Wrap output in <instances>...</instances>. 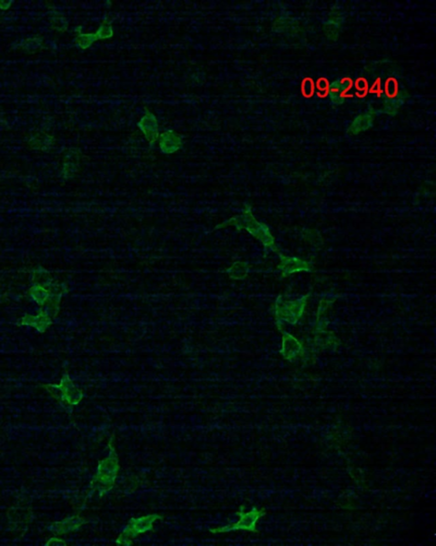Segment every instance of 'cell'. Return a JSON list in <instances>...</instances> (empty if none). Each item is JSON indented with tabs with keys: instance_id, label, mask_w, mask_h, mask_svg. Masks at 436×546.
Masks as SVG:
<instances>
[{
	"instance_id": "7a4b0ae2",
	"label": "cell",
	"mask_w": 436,
	"mask_h": 546,
	"mask_svg": "<svg viewBox=\"0 0 436 546\" xmlns=\"http://www.w3.org/2000/svg\"><path fill=\"white\" fill-rule=\"evenodd\" d=\"M341 23V15L336 12H334V13L330 15V18L327 21L326 25V35L328 37L332 40H336V38L338 37Z\"/></svg>"
},
{
	"instance_id": "3957f363",
	"label": "cell",
	"mask_w": 436,
	"mask_h": 546,
	"mask_svg": "<svg viewBox=\"0 0 436 546\" xmlns=\"http://www.w3.org/2000/svg\"><path fill=\"white\" fill-rule=\"evenodd\" d=\"M372 121L373 116L370 113L362 114L354 121L351 127H350V131L354 132V133L363 131L366 128L370 127L372 123Z\"/></svg>"
},
{
	"instance_id": "6da1fadb",
	"label": "cell",
	"mask_w": 436,
	"mask_h": 546,
	"mask_svg": "<svg viewBox=\"0 0 436 546\" xmlns=\"http://www.w3.org/2000/svg\"><path fill=\"white\" fill-rule=\"evenodd\" d=\"M265 514L266 512L264 509L258 510L256 508L246 514L240 513L241 515L240 520L238 523L234 525V526H232L231 529H246V530H249L250 532H256V522Z\"/></svg>"
}]
</instances>
